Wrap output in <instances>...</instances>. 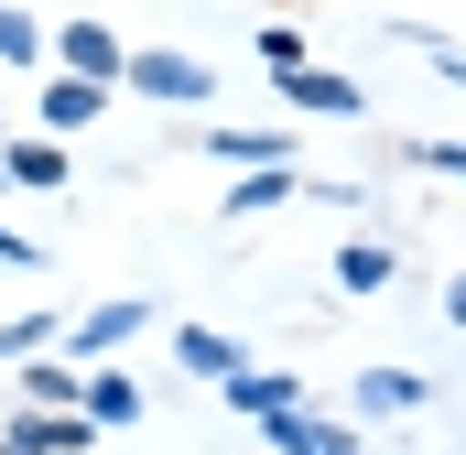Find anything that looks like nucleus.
I'll list each match as a JSON object with an SVG mask.
<instances>
[{
	"instance_id": "f257e3e1",
	"label": "nucleus",
	"mask_w": 466,
	"mask_h": 455,
	"mask_svg": "<svg viewBox=\"0 0 466 455\" xmlns=\"http://www.w3.org/2000/svg\"><path fill=\"white\" fill-rule=\"evenodd\" d=\"M119 87H141V98H163V109H207V98H218V76L185 66V55H130Z\"/></svg>"
},
{
	"instance_id": "f03ea898",
	"label": "nucleus",
	"mask_w": 466,
	"mask_h": 455,
	"mask_svg": "<svg viewBox=\"0 0 466 455\" xmlns=\"http://www.w3.org/2000/svg\"><path fill=\"white\" fill-rule=\"evenodd\" d=\"M55 66H66V76H98V87H119L130 44H119L109 22H55Z\"/></svg>"
},
{
	"instance_id": "7ed1b4c3",
	"label": "nucleus",
	"mask_w": 466,
	"mask_h": 455,
	"mask_svg": "<svg viewBox=\"0 0 466 455\" xmlns=\"http://www.w3.org/2000/svg\"><path fill=\"white\" fill-rule=\"evenodd\" d=\"M282 76V98L293 109H315V119H358L369 98H358V76H326V66H271Z\"/></svg>"
},
{
	"instance_id": "20e7f679",
	"label": "nucleus",
	"mask_w": 466,
	"mask_h": 455,
	"mask_svg": "<svg viewBox=\"0 0 466 455\" xmlns=\"http://www.w3.org/2000/svg\"><path fill=\"white\" fill-rule=\"evenodd\" d=\"M141 326H152V304H141V293H119V304H98V315L76 326V358H109V347H130Z\"/></svg>"
},
{
	"instance_id": "39448f33",
	"label": "nucleus",
	"mask_w": 466,
	"mask_h": 455,
	"mask_svg": "<svg viewBox=\"0 0 466 455\" xmlns=\"http://www.w3.org/2000/svg\"><path fill=\"white\" fill-rule=\"evenodd\" d=\"M76 412H87V423L109 434V423H141V390H130L119 369H87V390H76Z\"/></svg>"
},
{
	"instance_id": "423d86ee",
	"label": "nucleus",
	"mask_w": 466,
	"mask_h": 455,
	"mask_svg": "<svg viewBox=\"0 0 466 455\" xmlns=\"http://www.w3.org/2000/svg\"><path fill=\"white\" fill-rule=\"evenodd\" d=\"M0 174H11V185H44V196H55V185H66V141H55V130H44V141H11V152H0Z\"/></svg>"
},
{
	"instance_id": "0eeeda50",
	"label": "nucleus",
	"mask_w": 466,
	"mask_h": 455,
	"mask_svg": "<svg viewBox=\"0 0 466 455\" xmlns=\"http://www.w3.org/2000/svg\"><path fill=\"white\" fill-rule=\"evenodd\" d=\"M218 390H228L249 423H260V412H282V401H304V379H282V369H238V379H218Z\"/></svg>"
},
{
	"instance_id": "6e6552de",
	"label": "nucleus",
	"mask_w": 466,
	"mask_h": 455,
	"mask_svg": "<svg viewBox=\"0 0 466 455\" xmlns=\"http://www.w3.org/2000/svg\"><path fill=\"white\" fill-rule=\"evenodd\" d=\"M207 163H293V130H207Z\"/></svg>"
},
{
	"instance_id": "1a4fd4ad",
	"label": "nucleus",
	"mask_w": 466,
	"mask_h": 455,
	"mask_svg": "<svg viewBox=\"0 0 466 455\" xmlns=\"http://www.w3.org/2000/svg\"><path fill=\"white\" fill-rule=\"evenodd\" d=\"M98 98H109L98 76H55V87H44V130H87V119H98Z\"/></svg>"
},
{
	"instance_id": "9d476101",
	"label": "nucleus",
	"mask_w": 466,
	"mask_h": 455,
	"mask_svg": "<svg viewBox=\"0 0 466 455\" xmlns=\"http://www.w3.org/2000/svg\"><path fill=\"white\" fill-rule=\"evenodd\" d=\"M174 358H185L196 379H238V369H249V358H238L228 337H218V326H185V337H174Z\"/></svg>"
},
{
	"instance_id": "9b49d317",
	"label": "nucleus",
	"mask_w": 466,
	"mask_h": 455,
	"mask_svg": "<svg viewBox=\"0 0 466 455\" xmlns=\"http://www.w3.org/2000/svg\"><path fill=\"white\" fill-rule=\"evenodd\" d=\"M76 390H87V369H55V358L22 369V401H33V412H76Z\"/></svg>"
},
{
	"instance_id": "f8f14e48",
	"label": "nucleus",
	"mask_w": 466,
	"mask_h": 455,
	"mask_svg": "<svg viewBox=\"0 0 466 455\" xmlns=\"http://www.w3.org/2000/svg\"><path fill=\"white\" fill-rule=\"evenodd\" d=\"M293 185H304V163H249V185L228 196V217H260V207H282Z\"/></svg>"
},
{
	"instance_id": "ddd939ff",
	"label": "nucleus",
	"mask_w": 466,
	"mask_h": 455,
	"mask_svg": "<svg viewBox=\"0 0 466 455\" xmlns=\"http://www.w3.org/2000/svg\"><path fill=\"white\" fill-rule=\"evenodd\" d=\"M412 401H423L412 369H369V379H358V412H412Z\"/></svg>"
},
{
	"instance_id": "4468645a",
	"label": "nucleus",
	"mask_w": 466,
	"mask_h": 455,
	"mask_svg": "<svg viewBox=\"0 0 466 455\" xmlns=\"http://www.w3.org/2000/svg\"><path fill=\"white\" fill-rule=\"evenodd\" d=\"M0 66H44V22L22 0H0Z\"/></svg>"
},
{
	"instance_id": "2eb2a0df",
	"label": "nucleus",
	"mask_w": 466,
	"mask_h": 455,
	"mask_svg": "<svg viewBox=\"0 0 466 455\" xmlns=\"http://www.w3.org/2000/svg\"><path fill=\"white\" fill-rule=\"evenodd\" d=\"M337 282H348V293H380V282H390V249H380V238H348V249H337Z\"/></svg>"
},
{
	"instance_id": "dca6fc26",
	"label": "nucleus",
	"mask_w": 466,
	"mask_h": 455,
	"mask_svg": "<svg viewBox=\"0 0 466 455\" xmlns=\"http://www.w3.org/2000/svg\"><path fill=\"white\" fill-rule=\"evenodd\" d=\"M44 347H55V315H11L0 326V358H44Z\"/></svg>"
},
{
	"instance_id": "f3484780",
	"label": "nucleus",
	"mask_w": 466,
	"mask_h": 455,
	"mask_svg": "<svg viewBox=\"0 0 466 455\" xmlns=\"http://www.w3.org/2000/svg\"><path fill=\"white\" fill-rule=\"evenodd\" d=\"M412 163H434V174H466V141H412Z\"/></svg>"
},
{
	"instance_id": "a211bd4d",
	"label": "nucleus",
	"mask_w": 466,
	"mask_h": 455,
	"mask_svg": "<svg viewBox=\"0 0 466 455\" xmlns=\"http://www.w3.org/2000/svg\"><path fill=\"white\" fill-rule=\"evenodd\" d=\"M423 55H434V66H445V76H456V87H466V55H445V44H423Z\"/></svg>"
},
{
	"instance_id": "6ab92c4d",
	"label": "nucleus",
	"mask_w": 466,
	"mask_h": 455,
	"mask_svg": "<svg viewBox=\"0 0 466 455\" xmlns=\"http://www.w3.org/2000/svg\"><path fill=\"white\" fill-rule=\"evenodd\" d=\"M445 315H456V326H466V271H456V293H445Z\"/></svg>"
}]
</instances>
